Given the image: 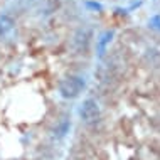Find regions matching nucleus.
<instances>
[{"mask_svg": "<svg viewBox=\"0 0 160 160\" xmlns=\"http://www.w3.org/2000/svg\"><path fill=\"white\" fill-rule=\"evenodd\" d=\"M113 36H115L113 31H105L101 36L98 37V41H96V51H98V56H99V58H101V56H105L106 47L110 46V42H111V39H113Z\"/></svg>", "mask_w": 160, "mask_h": 160, "instance_id": "3", "label": "nucleus"}, {"mask_svg": "<svg viewBox=\"0 0 160 160\" xmlns=\"http://www.w3.org/2000/svg\"><path fill=\"white\" fill-rule=\"evenodd\" d=\"M89 37H91V34H89L88 29H79V31L76 32V36H74V46L78 47V49H83V47L88 46Z\"/></svg>", "mask_w": 160, "mask_h": 160, "instance_id": "4", "label": "nucleus"}, {"mask_svg": "<svg viewBox=\"0 0 160 160\" xmlns=\"http://www.w3.org/2000/svg\"><path fill=\"white\" fill-rule=\"evenodd\" d=\"M148 24L152 29H155V31H160V15H153L152 19L148 20Z\"/></svg>", "mask_w": 160, "mask_h": 160, "instance_id": "6", "label": "nucleus"}, {"mask_svg": "<svg viewBox=\"0 0 160 160\" xmlns=\"http://www.w3.org/2000/svg\"><path fill=\"white\" fill-rule=\"evenodd\" d=\"M78 113H79V118L83 123L94 125V123L99 122V118H101V108H99L96 99L88 98L79 105V111H78Z\"/></svg>", "mask_w": 160, "mask_h": 160, "instance_id": "2", "label": "nucleus"}, {"mask_svg": "<svg viewBox=\"0 0 160 160\" xmlns=\"http://www.w3.org/2000/svg\"><path fill=\"white\" fill-rule=\"evenodd\" d=\"M14 19H12L10 15H7V14H3V15H0V36H5V34H8L14 29Z\"/></svg>", "mask_w": 160, "mask_h": 160, "instance_id": "5", "label": "nucleus"}, {"mask_svg": "<svg viewBox=\"0 0 160 160\" xmlns=\"http://www.w3.org/2000/svg\"><path fill=\"white\" fill-rule=\"evenodd\" d=\"M86 88V83L84 79L81 76H76V74H69L66 78H62L61 81H59V94L64 98V99H74L78 98L81 93H83V89Z\"/></svg>", "mask_w": 160, "mask_h": 160, "instance_id": "1", "label": "nucleus"}]
</instances>
